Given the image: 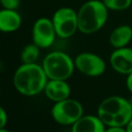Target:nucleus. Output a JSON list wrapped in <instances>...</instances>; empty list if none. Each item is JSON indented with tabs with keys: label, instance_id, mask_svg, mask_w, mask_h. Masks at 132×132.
I'll use <instances>...</instances> for the list:
<instances>
[{
	"label": "nucleus",
	"instance_id": "obj_15",
	"mask_svg": "<svg viewBox=\"0 0 132 132\" xmlns=\"http://www.w3.org/2000/svg\"><path fill=\"white\" fill-rule=\"evenodd\" d=\"M108 10L121 11L129 8L132 4V0H102Z\"/></svg>",
	"mask_w": 132,
	"mask_h": 132
},
{
	"label": "nucleus",
	"instance_id": "obj_14",
	"mask_svg": "<svg viewBox=\"0 0 132 132\" xmlns=\"http://www.w3.org/2000/svg\"><path fill=\"white\" fill-rule=\"evenodd\" d=\"M40 47L36 45L34 42L27 44L23 47L21 52V61L25 64H31V63H37V60L40 55Z\"/></svg>",
	"mask_w": 132,
	"mask_h": 132
},
{
	"label": "nucleus",
	"instance_id": "obj_3",
	"mask_svg": "<svg viewBox=\"0 0 132 132\" xmlns=\"http://www.w3.org/2000/svg\"><path fill=\"white\" fill-rule=\"evenodd\" d=\"M108 9L102 0H88L77 10L78 31L84 34L98 32L107 22Z\"/></svg>",
	"mask_w": 132,
	"mask_h": 132
},
{
	"label": "nucleus",
	"instance_id": "obj_21",
	"mask_svg": "<svg viewBox=\"0 0 132 132\" xmlns=\"http://www.w3.org/2000/svg\"><path fill=\"white\" fill-rule=\"evenodd\" d=\"M0 132H9V131L4 127V128H0Z\"/></svg>",
	"mask_w": 132,
	"mask_h": 132
},
{
	"label": "nucleus",
	"instance_id": "obj_23",
	"mask_svg": "<svg viewBox=\"0 0 132 132\" xmlns=\"http://www.w3.org/2000/svg\"><path fill=\"white\" fill-rule=\"evenodd\" d=\"M0 95H1V88H0Z\"/></svg>",
	"mask_w": 132,
	"mask_h": 132
},
{
	"label": "nucleus",
	"instance_id": "obj_12",
	"mask_svg": "<svg viewBox=\"0 0 132 132\" xmlns=\"http://www.w3.org/2000/svg\"><path fill=\"white\" fill-rule=\"evenodd\" d=\"M22 16L15 9H0V32L12 33L20 29Z\"/></svg>",
	"mask_w": 132,
	"mask_h": 132
},
{
	"label": "nucleus",
	"instance_id": "obj_4",
	"mask_svg": "<svg viewBox=\"0 0 132 132\" xmlns=\"http://www.w3.org/2000/svg\"><path fill=\"white\" fill-rule=\"evenodd\" d=\"M41 66L48 79L67 80L74 72V60L66 53L54 51L42 60Z\"/></svg>",
	"mask_w": 132,
	"mask_h": 132
},
{
	"label": "nucleus",
	"instance_id": "obj_8",
	"mask_svg": "<svg viewBox=\"0 0 132 132\" xmlns=\"http://www.w3.org/2000/svg\"><path fill=\"white\" fill-rule=\"evenodd\" d=\"M57 33L52 19L42 16L37 19L32 27V41L40 48H48L55 42Z\"/></svg>",
	"mask_w": 132,
	"mask_h": 132
},
{
	"label": "nucleus",
	"instance_id": "obj_10",
	"mask_svg": "<svg viewBox=\"0 0 132 132\" xmlns=\"http://www.w3.org/2000/svg\"><path fill=\"white\" fill-rule=\"evenodd\" d=\"M70 86L68 85L67 80H62V79H48L43 93L45 94V96L55 102L67 99L70 97Z\"/></svg>",
	"mask_w": 132,
	"mask_h": 132
},
{
	"label": "nucleus",
	"instance_id": "obj_1",
	"mask_svg": "<svg viewBox=\"0 0 132 132\" xmlns=\"http://www.w3.org/2000/svg\"><path fill=\"white\" fill-rule=\"evenodd\" d=\"M48 78L41 65L22 63L13 73L12 84L21 95L32 97L43 92Z\"/></svg>",
	"mask_w": 132,
	"mask_h": 132
},
{
	"label": "nucleus",
	"instance_id": "obj_13",
	"mask_svg": "<svg viewBox=\"0 0 132 132\" xmlns=\"http://www.w3.org/2000/svg\"><path fill=\"white\" fill-rule=\"evenodd\" d=\"M132 40V27L129 25H121L116 27L108 38L109 44L113 48L127 46Z\"/></svg>",
	"mask_w": 132,
	"mask_h": 132
},
{
	"label": "nucleus",
	"instance_id": "obj_16",
	"mask_svg": "<svg viewBox=\"0 0 132 132\" xmlns=\"http://www.w3.org/2000/svg\"><path fill=\"white\" fill-rule=\"evenodd\" d=\"M21 0H0V4L2 8L6 9H18L20 6Z\"/></svg>",
	"mask_w": 132,
	"mask_h": 132
},
{
	"label": "nucleus",
	"instance_id": "obj_20",
	"mask_svg": "<svg viewBox=\"0 0 132 132\" xmlns=\"http://www.w3.org/2000/svg\"><path fill=\"white\" fill-rule=\"evenodd\" d=\"M125 128H126V131L127 132H132V119L129 121V123L125 126Z\"/></svg>",
	"mask_w": 132,
	"mask_h": 132
},
{
	"label": "nucleus",
	"instance_id": "obj_22",
	"mask_svg": "<svg viewBox=\"0 0 132 132\" xmlns=\"http://www.w3.org/2000/svg\"><path fill=\"white\" fill-rule=\"evenodd\" d=\"M129 102H130V105H131V108H132V97L129 99Z\"/></svg>",
	"mask_w": 132,
	"mask_h": 132
},
{
	"label": "nucleus",
	"instance_id": "obj_18",
	"mask_svg": "<svg viewBox=\"0 0 132 132\" xmlns=\"http://www.w3.org/2000/svg\"><path fill=\"white\" fill-rule=\"evenodd\" d=\"M105 132H127L125 127H118V126H112V127H107L105 129Z\"/></svg>",
	"mask_w": 132,
	"mask_h": 132
},
{
	"label": "nucleus",
	"instance_id": "obj_6",
	"mask_svg": "<svg viewBox=\"0 0 132 132\" xmlns=\"http://www.w3.org/2000/svg\"><path fill=\"white\" fill-rule=\"evenodd\" d=\"M52 22L57 36L60 38H69L78 31L77 11L71 7L58 8L52 16Z\"/></svg>",
	"mask_w": 132,
	"mask_h": 132
},
{
	"label": "nucleus",
	"instance_id": "obj_9",
	"mask_svg": "<svg viewBox=\"0 0 132 132\" xmlns=\"http://www.w3.org/2000/svg\"><path fill=\"white\" fill-rule=\"evenodd\" d=\"M109 63L114 71L128 75L132 72V48L128 46L114 48L110 54Z\"/></svg>",
	"mask_w": 132,
	"mask_h": 132
},
{
	"label": "nucleus",
	"instance_id": "obj_19",
	"mask_svg": "<svg viewBox=\"0 0 132 132\" xmlns=\"http://www.w3.org/2000/svg\"><path fill=\"white\" fill-rule=\"evenodd\" d=\"M126 87L132 93V72L127 75V78H126Z\"/></svg>",
	"mask_w": 132,
	"mask_h": 132
},
{
	"label": "nucleus",
	"instance_id": "obj_11",
	"mask_svg": "<svg viewBox=\"0 0 132 132\" xmlns=\"http://www.w3.org/2000/svg\"><path fill=\"white\" fill-rule=\"evenodd\" d=\"M105 129L100 118L93 114H84L71 126V132H105Z\"/></svg>",
	"mask_w": 132,
	"mask_h": 132
},
{
	"label": "nucleus",
	"instance_id": "obj_17",
	"mask_svg": "<svg viewBox=\"0 0 132 132\" xmlns=\"http://www.w3.org/2000/svg\"><path fill=\"white\" fill-rule=\"evenodd\" d=\"M8 122V114L6 110L0 105V128H4Z\"/></svg>",
	"mask_w": 132,
	"mask_h": 132
},
{
	"label": "nucleus",
	"instance_id": "obj_2",
	"mask_svg": "<svg viewBox=\"0 0 132 132\" xmlns=\"http://www.w3.org/2000/svg\"><path fill=\"white\" fill-rule=\"evenodd\" d=\"M97 116L106 127H125L132 119L129 99L117 95L106 97L98 105Z\"/></svg>",
	"mask_w": 132,
	"mask_h": 132
},
{
	"label": "nucleus",
	"instance_id": "obj_7",
	"mask_svg": "<svg viewBox=\"0 0 132 132\" xmlns=\"http://www.w3.org/2000/svg\"><path fill=\"white\" fill-rule=\"evenodd\" d=\"M75 68L82 74L91 77L100 76L105 72V61L98 55L90 52L78 54L74 58Z\"/></svg>",
	"mask_w": 132,
	"mask_h": 132
},
{
	"label": "nucleus",
	"instance_id": "obj_5",
	"mask_svg": "<svg viewBox=\"0 0 132 132\" xmlns=\"http://www.w3.org/2000/svg\"><path fill=\"white\" fill-rule=\"evenodd\" d=\"M51 116L53 120L63 126H72L79 118L84 116V107L81 103L70 97L58 102H55Z\"/></svg>",
	"mask_w": 132,
	"mask_h": 132
}]
</instances>
